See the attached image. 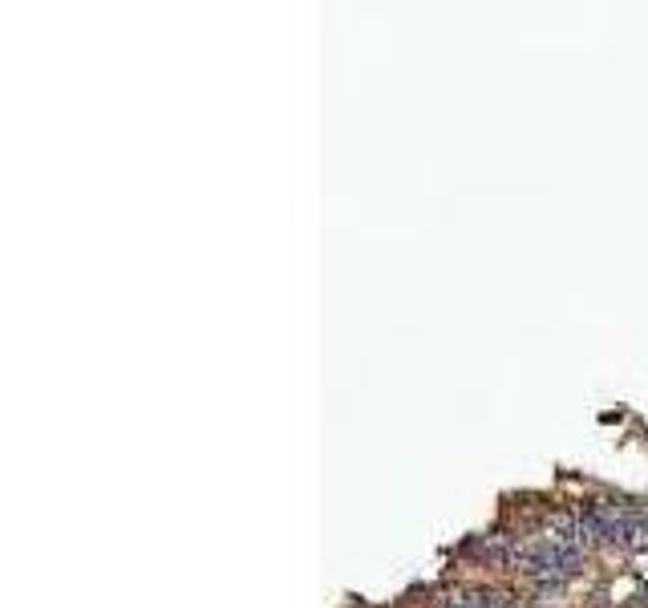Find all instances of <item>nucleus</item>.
I'll return each instance as SVG.
<instances>
[{
  "label": "nucleus",
  "mask_w": 648,
  "mask_h": 608,
  "mask_svg": "<svg viewBox=\"0 0 648 608\" xmlns=\"http://www.w3.org/2000/svg\"><path fill=\"white\" fill-rule=\"evenodd\" d=\"M454 608H474V604H454Z\"/></svg>",
  "instance_id": "1"
}]
</instances>
